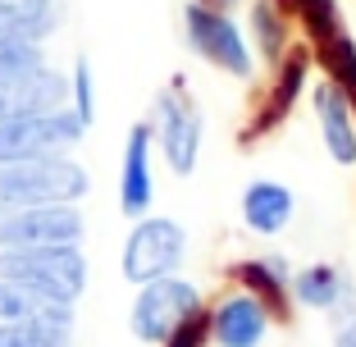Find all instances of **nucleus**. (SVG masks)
<instances>
[{"instance_id": "9", "label": "nucleus", "mask_w": 356, "mask_h": 347, "mask_svg": "<svg viewBox=\"0 0 356 347\" xmlns=\"http://www.w3.org/2000/svg\"><path fill=\"white\" fill-rule=\"evenodd\" d=\"M69 106V78L51 64H32V69H19V74L0 78V124L23 115H46V110Z\"/></svg>"}, {"instance_id": "24", "label": "nucleus", "mask_w": 356, "mask_h": 347, "mask_svg": "<svg viewBox=\"0 0 356 347\" xmlns=\"http://www.w3.org/2000/svg\"><path fill=\"white\" fill-rule=\"evenodd\" d=\"M206 343H210V316H206V311H197V316H188L160 347H206Z\"/></svg>"}, {"instance_id": "25", "label": "nucleus", "mask_w": 356, "mask_h": 347, "mask_svg": "<svg viewBox=\"0 0 356 347\" xmlns=\"http://www.w3.org/2000/svg\"><path fill=\"white\" fill-rule=\"evenodd\" d=\"M334 316V347H356V288L329 311Z\"/></svg>"}, {"instance_id": "12", "label": "nucleus", "mask_w": 356, "mask_h": 347, "mask_svg": "<svg viewBox=\"0 0 356 347\" xmlns=\"http://www.w3.org/2000/svg\"><path fill=\"white\" fill-rule=\"evenodd\" d=\"M315 119H320V133H325V151L334 156V165H356V106L352 96L325 78V83L315 87Z\"/></svg>"}, {"instance_id": "3", "label": "nucleus", "mask_w": 356, "mask_h": 347, "mask_svg": "<svg viewBox=\"0 0 356 347\" xmlns=\"http://www.w3.org/2000/svg\"><path fill=\"white\" fill-rule=\"evenodd\" d=\"M188 256V233L183 224L169 220V215H142L133 220L124 242V256H119V270H124L128 284H151V279H165L183 265Z\"/></svg>"}, {"instance_id": "17", "label": "nucleus", "mask_w": 356, "mask_h": 347, "mask_svg": "<svg viewBox=\"0 0 356 347\" xmlns=\"http://www.w3.org/2000/svg\"><path fill=\"white\" fill-rule=\"evenodd\" d=\"M347 293H352V274H347L343 265L315 261V265H306V270L293 274V297L306 311H334Z\"/></svg>"}, {"instance_id": "22", "label": "nucleus", "mask_w": 356, "mask_h": 347, "mask_svg": "<svg viewBox=\"0 0 356 347\" xmlns=\"http://www.w3.org/2000/svg\"><path fill=\"white\" fill-rule=\"evenodd\" d=\"M0 347H69V334L46 325H0Z\"/></svg>"}, {"instance_id": "2", "label": "nucleus", "mask_w": 356, "mask_h": 347, "mask_svg": "<svg viewBox=\"0 0 356 347\" xmlns=\"http://www.w3.org/2000/svg\"><path fill=\"white\" fill-rule=\"evenodd\" d=\"M92 179L69 156L14 160L0 165V206H51V201H83Z\"/></svg>"}, {"instance_id": "14", "label": "nucleus", "mask_w": 356, "mask_h": 347, "mask_svg": "<svg viewBox=\"0 0 356 347\" xmlns=\"http://www.w3.org/2000/svg\"><path fill=\"white\" fill-rule=\"evenodd\" d=\"M293 211H297V197L279 179H256L242 188V224L252 233H265V238L283 233L293 224Z\"/></svg>"}, {"instance_id": "20", "label": "nucleus", "mask_w": 356, "mask_h": 347, "mask_svg": "<svg viewBox=\"0 0 356 347\" xmlns=\"http://www.w3.org/2000/svg\"><path fill=\"white\" fill-rule=\"evenodd\" d=\"M283 5L302 19V28L311 32L315 51H320L325 42H334L338 32H343V19H338V5H334V0H283Z\"/></svg>"}, {"instance_id": "18", "label": "nucleus", "mask_w": 356, "mask_h": 347, "mask_svg": "<svg viewBox=\"0 0 356 347\" xmlns=\"http://www.w3.org/2000/svg\"><path fill=\"white\" fill-rule=\"evenodd\" d=\"M60 23V0H0V32L42 46Z\"/></svg>"}, {"instance_id": "19", "label": "nucleus", "mask_w": 356, "mask_h": 347, "mask_svg": "<svg viewBox=\"0 0 356 347\" xmlns=\"http://www.w3.org/2000/svg\"><path fill=\"white\" fill-rule=\"evenodd\" d=\"M252 42L265 64H279L288 55V19L274 0H252Z\"/></svg>"}, {"instance_id": "16", "label": "nucleus", "mask_w": 356, "mask_h": 347, "mask_svg": "<svg viewBox=\"0 0 356 347\" xmlns=\"http://www.w3.org/2000/svg\"><path fill=\"white\" fill-rule=\"evenodd\" d=\"M238 274V284L247 293H256L265 306H270L274 316H288V293H293V274H288V261L279 252L270 256H252V261H238L233 265Z\"/></svg>"}, {"instance_id": "13", "label": "nucleus", "mask_w": 356, "mask_h": 347, "mask_svg": "<svg viewBox=\"0 0 356 347\" xmlns=\"http://www.w3.org/2000/svg\"><path fill=\"white\" fill-rule=\"evenodd\" d=\"M0 325H46V329L74 334V306L55 302V297L37 293L28 284L0 279Z\"/></svg>"}, {"instance_id": "4", "label": "nucleus", "mask_w": 356, "mask_h": 347, "mask_svg": "<svg viewBox=\"0 0 356 347\" xmlns=\"http://www.w3.org/2000/svg\"><path fill=\"white\" fill-rule=\"evenodd\" d=\"M83 137H87V124L69 106L46 110V115L10 119V124H0V165H14V160L69 156Z\"/></svg>"}, {"instance_id": "26", "label": "nucleus", "mask_w": 356, "mask_h": 347, "mask_svg": "<svg viewBox=\"0 0 356 347\" xmlns=\"http://www.w3.org/2000/svg\"><path fill=\"white\" fill-rule=\"evenodd\" d=\"M201 5H210V10H220V14H229L233 5H238V0H201Z\"/></svg>"}, {"instance_id": "23", "label": "nucleus", "mask_w": 356, "mask_h": 347, "mask_svg": "<svg viewBox=\"0 0 356 347\" xmlns=\"http://www.w3.org/2000/svg\"><path fill=\"white\" fill-rule=\"evenodd\" d=\"M32 64H42V46L23 42V37H10V32H0V78L19 74V69H32Z\"/></svg>"}, {"instance_id": "21", "label": "nucleus", "mask_w": 356, "mask_h": 347, "mask_svg": "<svg viewBox=\"0 0 356 347\" xmlns=\"http://www.w3.org/2000/svg\"><path fill=\"white\" fill-rule=\"evenodd\" d=\"M69 110L92 128V119H96V74H92V64H87V55H78L74 74H69Z\"/></svg>"}, {"instance_id": "6", "label": "nucleus", "mask_w": 356, "mask_h": 347, "mask_svg": "<svg viewBox=\"0 0 356 347\" xmlns=\"http://www.w3.org/2000/svg\"><path fill=\"white\" fill-rule=\"evenodd\" d=\"M183 37L206 64H215L233 78H252V46H247V37L238 32V23L229 14L210 10L201 0H188L183 5Z\"/></svg>"}, {"instance_id": "11", "label": "nucleus", "mask_w": 356, "mask_h": 347, "mask_svg": "<svg viewBox=\"0 0 356 347\" xmlns=\"http://www.w3.org/2000/svg\"><path fill=\"white\" fill-rule=\"evenodd\" d=\"M274 311L256 293H233L210 311V338L215 347H261L270 334Z\"/></svg>"}, {"instance_id": "1", "label": "nucleus", "mask_w": 356, "mask_h": 347, "mask_svg": "<svg viewBox=\"0 0 356 347\" xmlns=\"http://www.w3.org/2000/svg\"><path fill=\"white\" fill-rule=\"evenodd\" d=\"M0 279L28 284L55 302L74 306L87 293V256L78 242H51V247H0Z\"/></svg>"}, {"instance_id": "7", "label": "nucleus", "mask_w": 356, "mask_h": 347, "mask_svg": "<svg viewBox=\"0 0 356 347\" xmlns=\"http://www.w3.org/2000/svg\"><path fill=\"white\" fill-rule=\"evenodd\" d=\"M87 220L78 201L51 206H0V247H51V242H83Z\"/></svg>"}, {"instance_id": "8", "label": "nucleus", "mask_w": 356, "mask_h": 347, "mask_svg": "<svg viewBox=\"0 0 356 347\" xmlns=\"http://www.w3.org/2000/svg\"><path fill=\"white\" fill-rule=\"evenodd\" d=\"M151 128H156V147H160V156H165V165L174 169L178 179H188L192 169H197V160H201V133H206V119H201V110L183 96V87L160 92Z\"/></svg>"}, {"instance_id": "15", "label": "nucleus", "mask_w": 356, "mask_h": 347, "mask_svg": "<svg viewBox=\"0 0 356 347\" xmlns=\"http://www.w3.org/2000/svg\"><path fill=\"white\" fill-rule=\"evenodd\" d=\"M306 69H311V51H288V60H279V78H274V92L265 96V110L256 115V124L247 128V142L261 133H274V128L288 119V110H293L297 92H302L306 83Z\"/></svg>"}, {"instance_id": "10", "label": "nucleus", "mask_w": 356, "mask_h": 347, "mask_svg": "<svg viewBox=\"0 0 356 347\" xmlns=\"http://www.w3.org/2000/svg\"><path fill=\"white\" fill-rule=\"evenodd\" d=\"M151 147H156V128L133 124L128 128L124 165H119V211L128 220H142L156 201V179H151Z\"/></svg>"}, {"instance_id": "5", "label": "nucleus", "mask_w": 356, "mask_h": 347, "mask_svg": "<svg viewBox=\"0 0 356 347\" xmlns=\"http://www.w3.org/2000/svg\"><path fill=\"white\" fill-rule=\"evenodd\" d=\"M197 311H201V293H197V284L165 274V279H151V284L137 288L133 311H128V329H133L137 343L160 347V343H165V338L174 334V329L183 325L188 316H197Z\"/></svg>"}]
</instances>
